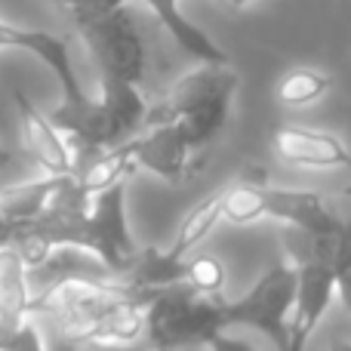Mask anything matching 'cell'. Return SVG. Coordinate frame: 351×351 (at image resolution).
<instances>
[{
  "label": "cell",
  "instance_id": "obj_1",
  "mask_svg": "<svg viewBox=\"0 0 351 351\" xmlns=\"http://www.w3.org/2000/svg\"><path fill=\"white\" fill-rule=\"evenodd\" d=\"M234 93L237 71L228 62H200L197 68H191L176 80L158 105L148 108L145 127L176 121L185 133L188 145L197 152V148L210 145L228 123Z\"/></svg>",
  "mask_w": 351,
  "mask_h": 351
},
{
  "label": "cell",
  "instance_id": "obj_15",
  "mask_svg": "<svg viewBox=\"0 0 351 351\" xmlns=\"http://www.w3.org/2000/svg\"><path fill=\"white\" fill-rule=\"evenodd\" d=\"M68 176L71 173H65V176L47 173L43 179L25 182V185H12V188H6V191H0V216H3L12 228L28 225L31 219H37L43 210H47V204L68 182Z\"/></svg>",
  "mask_w": 351,
  "mask_h": 351
},
{
  "label": "cell",
  "instance_id": "obj_22",
  "mask_svg": "<svg viewBox=\"0 0 351 351\" xmlns=\"http://www.w3.org/2000/svg\"><path fill=\"white\" fill-rule=\"evenodd\" d=\"M206 351H256V346H250L247 339H237V336H228L222 330V333H219L216 339L206 346Z\"/></svg>",
  "mask_w": 351,
  "mask_h": 351
},
{
  "label": "cell",
  "instance_id": "obj_12",
  "mask_svg": "<svg viewBox=\"0 0 351 351\" xmlns=\"http://www.w3.org/2000/svg\"><path fill=\"white\" fill-rule=\"evenodd\" d=\"M25 271L28 265H25L22 253L12 243L0 247V336L12 333L19 324L31 317V290Z\"/></svg>",
  "mask_w": 351,
  "mask_h": 351
},
{
  "label": "cell",
  "instance_id": "obj_10",
  "mask_svg": "<svg viewBox=\"0 0 351 351\" xmlns=\"http://www.w3.org/2000/svg\"><path fill=\"white\" fill-rule=\"evenodd\" d=\"M12 102H16V111H19V127H22L25 148L43 167V173H56V176L74 173V152L65 142V136L53 127V121L43 111H37L34 102L22 90H12Z\"/></svg>",
  "mask_w": 351,
  "mask_h": 351
},
{
  "label": "cell",
  "instance_id": "obj_21",
  "mask_svg": "<svg viewBox=\"0 0 351 351\" xmlns=\"http://www.w3.org/2000/svg\"><path fill=\"white\" fill-rule=\"evenodd\" d=\"M47 3H59L71 12H102V10H114V6L127 3V0H47Z\"/></svg>",
  "mask_w": 351,
  "mask_h": 351
},
{
  "label": "cell",
  "instance_id": "obj_19",
  "mask_svg": "<svg viewBox=\"0 0 351 351\" xmlns=\"http://www.w3.org/2000/svg\"><path fill=\"white\" fill-rule=\"evenodd\" d=\"M182 284L194 287L200 293H219L225 284V268L213 256H185V280Z\"/></svg>",
  "mask_w": 351,
  "mask_h": 351
},
{
  "label": "cell",
  "instance_id": "obj_8",
  "mask_svg": "<svg viewBox=\"0 0 351 351\" xmlns=\"http://www.w3.org/2000/svg\"><path fill=\"white\" fill-rule=\"evenodd\" d=\"M265 216L280 219L293 228L315 231V234H327V231H336L342 225L330 194L280 185H265Z\"/></svg>",
  "mask_w": 351,
  "mask_h": 351
},
{
  "label": "cell",
  "instance_id": "obj_29",
  "mask_svg": "<svg viewBox=\"0 0 351 351\" xmlns=\"http://www.w3.org/2000/svg\"><path fill=\"white\" fill-rule=\"evenodd\" d=\"M222 3H228V6H237V10H241V6L253 3V0H222Z\"/></svg>",
  "mask_w": 351,
  "mask_h": 351
},
{
  "label": "cell",
  "instance_id": "obj_24",
  "mask_svg": "<svg viewBox=\"0 0 351 351\" xmlns=\"http://www.w3.org/2000/svg\"><path fill=\"white\" fill-rule=\"evenodd\" d=\"M336 296L342 299V305H346L351 315V268H342V271L336 274Z\"/></svg>",
  "mask_w": 351,
  "mask_h": 351
},
{
  "label": "cell",
  "instance_id": "obj_27",
  "mask_svg": "<svg viewBox=\"0 0 351 351\" xmlns=\"http://www.w3.org/2000/svg\"><path fill=\"white\" fill-rule=\"evenodd\" d=\"M12 160H16V154H12L10 148H3V145H0V170H6V167H10Z\"/></svg>",
  "mask_w": 351,
  "mask_h": 351
},
{
  "label": "cell",
  "instance_id": "obj_16",
  "mask_svg": "<svg viewBox=\"0 0 351 351\" xmlns=\"http://www.w3.org/2000/svg\"><path fill=\"white\" fill-rule=\"evenodd\" d=\"M222 213H225V188H219V191H213L210 197H204L200 204H194L191 210H188V216L182 219V225H179V231H176L173 243L167 247V253H170L173 259L191 256L194 250L206 241V234L219 225Z\"/></svg>",
  "mask_w": 351,
  "mask_h": 351
},
{
  "label": "cell",
  "instance_id": "obj_5",
  "mask_svg": "<svg viewBox=\"0 0 351 351\" xmlns=\"http://www.w3.org/2000/svg\"><path fill=\"white\" fill-rule=\"evenodd\" d=\"M25 278H28L31 302H37V299L49 296L53 290L74 284V280H108V278H117V274L96 253H90V250L74 247V243H59L40 262L28 265ZM28 311H31V305H28Z\"/></svg>",
  "mask_w": 351,
  "mask_h": 351
},
{
  "label": "cell",
  "instance_id": "obj_18",
  "mask_svg": "<svg viewBox=\"0 0 351 351\" xmlns=\"http://www.w3.org/2000/svg\"><path fill=\"white\" fill-rule=\"evenodd\" d=\"M330 86H333V77H330L327 71H317V68H293V71H287L284 77H280L274 96H278V102L287 105V108H305V105L317 102L321 96H327Z\"/></svg>",
  "mask_w": 351,
  "mask_h": 351
},
{
  "label": "cell",
  "instance_id": "obj_3",
  "mask_svg": "<svg viewBox=\"0 0 351 351\" xmlns=\"http://www.w3.org/2000/svg\"><path fill=\"white\" fill-rule=\"evenodd\" d=\"M74 28L96 65L99 77L139 84L145 74V43L127 3L102 12H71Z\"/></svg>",
  "mask_w": 351,
  "mask_h": 351
},
{
  "label": "cell",
  "instance_id": "obj_11",
  "mask_svg": "<svg viewBox=\"0 0 351 351\" xmlns=\"http://www.w3.org/2000/svg\"><path fill=\"white\" fill-rule=\"evenodd\" d=\"M99 86H102V90H99V99H102L105 114H108L111 145L133 139L139 130H145L148 102L142 99L139 84L117 80V77H99Z\"/></svg>",
  "mask_w": 351,
  "mask_h": 351
},
{
  "label": "cell",
  "instance_id": "obj_28",
  "mask_svg": "<svg viewBox=\"0 0 351 351\" xmlns=\"http://www.w3.org/2000/svg\"><path fill=\"white\" fill-rule=\"evenodd\" d=\"M330 351H351V342H346V339H336L333 346H330Z\"/></svg>",
  "mask_w": 351,
  "mask_h": 351
},
{
  "label": "cell",
  "instance_id": "obj_6",
  "mask_svg": "<svg viewBox=\"0 0 351 351\" xmlns=\"http://www.w3.org/2000/svg\"><path fill=\"white\" fill-rule=\"evenodd\" d=\"M336 296V271L327 265H299V293L290 317L284 351H308L311 333L324 321Z\"/></svg>",
  "mask_w": 351,
  "mask_h": 351
},
{
  "label": "cell",
  "instance_id": "obj_2",
  "mask_svg": "<svg viewBox=\"0 0 351 351\" xmlns=\"http://www.w3.org/2000/svg\"><path fill=\"white\" fill-rule=\"evenodd\" d=\"M225 299L188 284H170L152 293L145 305L142 346L148 351H206L225 330Z\"/></svg>",
  "mask_w": 351,
  "mask_h": 351
},
{
  "label": "cell",
  "instance_id": "obj_23",
  "mask_svg": "<svg viewBox=\"0 0 351 351\" xmlns=\"http://www.w3.org/2000/svg\"><path fill=\"white\" fill-rule=\"evenodd\" d=\"M77 351H148L142 342H84Z\"/></svg>",
  "mask_w": 351,
  "mask_h": 351
},
{
  "label": "cell",
  "instance_id": "obj_25",
  "mask_svg": "<svg viewBox=\"0 0 351 351\" xmlns=\"http://www.w3.org/2000/svg\"><path fill=\"white\" fill-rule=\"evenodd\" d=\"M333 197V204H336V213H339V219L346 222V219L351 216V185H346L342 191H336V194H330Z\"/></svg>",
  "mask_w": 351,
  "mask_h": 351
},
{
  "label": "cell",
  "instance_id": "obj_20",
  "mask_svg": "<svg viewBox=\"0 0 351 351\" xmlns=\"http://www.w3.org/2000/svg\"><path fill=\"white\" fill-rule=\"evenodd\" d=\"M0 351H49V348H47V336L28 317L25 324H19L12 333H6L0 339Z\"/></svg>",
  "mask_w": 351,
  "mask_h": 351
},
{
  "label": "cell",
  "instance_id": "obj_9",
  "mask_svg": "<svg viewBox=\"0 0 351 351\" xmlns=\"http://www.w3.org/2000/svg\"><path fill=\"white\" fill-rule=\"evenodd\" d=\"M274 154L305 170H342L351 164V152L333 133L293 127V123L274 130Z\"/></svg>",
  "mask_w": 351,
  "mask_h": 351
},
{
  "label": "cell",
  "instance_id": "obj_14",
  "mask_svg": "<svg viewBox=\"0 0 351 351\" xmlns=\"http://www.w3.org/2000/svg\"><path fill=\"white\" fill-rule=\"evenodd\" d=\"M130 170H136L133 139L108 145V148H102V152L90 154L86 160H80V164L74 167V182H77V188L84 194H96V191H105V188L117 185V182H123Z\"/></svg>",
  "mask_w": 351,
  "mask_h": 351
},
{
  "label": "cell",
  "instance_id": "obj_13",
  "mask_svg": "<svg viewBox=\"0 0 351 351\" xmlns=\"http://www.w3.org/2000/svg\"><path fill=\"white\" fill-rule=\"evenodd\" d=\"M145 3L152 6L154 16L160 19V25L170 31V37L185 49L188 56H191V59H197V62H228V53H225V49L219 47L200 25H194L191 19L179 10V0H145Z\"/></svg>",
  "mask_w": 351,
  "mask_h": 351
},
{
  "label": "cell",
  "instance_id": "obj_4",
  "mask_svg": "<svg viewBox=\"0 0 351 351\" xmlns=\"http://www.w3.org/2000/svg\"><path fill=\"white\" fill-rule=\"evenodd\" d=\"M296 293H299V268L290 259L274 262L271 268H265L259 274V280L241 299L225 302V311H222L225 330L250 327L256 333L268 336L278 346V351H284Z\"/></svg>",
  "mask_w": 351,
  "mask_h": 351
},
{
  "label": "cell",
  "instance_id": "obj_7",
  "mask_svg": "<svg viewBox=\"0 0 351 351\" xmlns=\"http://www.w3.org/2000/svg\"><path fill=\"white\" fill-rule=\"evenodd\" d=\"M194 148L188 145L185 133L176 121L152 123L133 136V160L142 170L160 176L164 182H182L188 170V154Z\"/></svg>",
  "mask_w": 351,
  "mask_h": 351
},
{
  "label": "cell",
  "instance_id": "obj_26",
  "mask_svg": "<svg viewBox=\"0 0 351 351\" xmlns=\"http://www.w3.org/2000/svg\"><path fill=\"white\" fill-rule=\"evenodd\" d=\"M12 234H16V228H12V225L6 222L3 216H0V247H6V243H12Z\"/></svg>",
  "mask_w": 351,
  "mask_h": 351
},
{
  "label": "cell",
  "instance_id": "obj_17",
  "mask_svg": "<svg viewBox=\"0 0 351 351\" xmlns=\"http://www.w3.org/2000/svg\"><path fill=\"white\" fill-rule=\"evenodd\" d=\"M265 173L262 170H250L243 179L231 182L225 188V213L222 219L234 225H250L256 219L265 216Z\"/></svg>",
  "mask_w": 351,
  "mask_h": 351
}]
</instances>
